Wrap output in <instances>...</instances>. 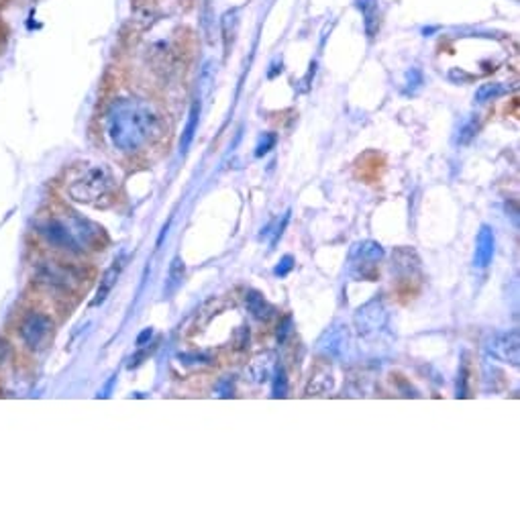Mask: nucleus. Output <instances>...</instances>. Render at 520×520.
I'll return each instance as SVG.
<instances>
[{
  "mask_svg": "<svg viewBox=\"0 0 520 520\" xmlns=\"http://www.w3.org/2000/svg\"><path fill=\"white\" fill-rule=\"evenodd\" d=\"M104 131L116 151L137 154L163 135L166 123L154 104L137 98H120L106 111Z\"/></svg>",
  "mask_w": 520,
  "mask_h": 520,
  "instance_id": "f257e3e1",
  "label": "nucleus"
},
{
  "mask_svg": "<svg viewBox=\"0 0 520 520\" xmlns=\"http://www.w3.org/2000/svg\"><path fill=\"white\" fill-rule=\"evenodd\" d=\"M113 188H115L113 173L109 172L104 166H92L82 175H78L76 180L68 186V194L76 202L92 204V202L100 200L102 196H106Z\"/></svg>",
  "mask_w": 520,
  "mask_h": 520,
  "instance_id": "f03ea898",
  "label": "nucleus"
},
{
  "mask_svg": "<svg viewBox=\"0 0 520 520\" xmlns=\"http://www.w3.org/2000/svg\"><path fill=\"white\" fill-rule=\"evenodd\" d=\"M384 247L378 241H359L349 251L351 259V273L361 280L376 278V264L384 259Z\"/></svg>",
  "mask_w": 520,
  "mask_h": 520,
  "instance_id": "7ed1b4c3",
  "label": "nucleus"
},
{
  "mask_svg": "<svg viewBox=\"0 0 520 520\" xmlns=\"http://www.w3.org/2000/svg\"><path fill=\"white\" fill-rule=\"evenodd\" d=\"M20 339L31 351H41L54 337V321L43 312H31L20 323Z\"/></svg>",
  "mask_w": 520,
  "mask_h": 520,
  "instance_id": "20e7f679",
  "label": "nucleus"
},
{
  "mask_svg": "<svg viewBox=\"0 0 520 520\" xmlns=\"http://www.w3.org/2000/svg\"><path fill=\"white\" fill-rule=\"evenodd\" d=\"M39 282H43L47 288L61 290V292H72L82 282V271L74 266H63L58 261H45L41 264L37 271Z\"/></svg>",
  "mask_w": 520,
  "mask_h": 520,
  "instance_id": "39448f33",
  "label": "nucleus"
},
{
  "mask_svg": "<svg viewBox=\"0 0 520 520\" xmlns=\"http://www.w3.org/2000/svg\"><path fill=\"white\" fill-rule=\"evenodd\" d=\"M485 351L504 364L519 366L520 364V335L519 330H500L494 333L485 341Z\"/></svg>",
  "mask_w": 520,
  "mask_h": 520,
  "instance_id": "423d86ee",
  "label": "nucleus"
},
{
  "mask_svg": "<svg viewBox=\"0 0 520 520\" xmlns=\"http://www.w3.org/2000/svg\"><path fill=\"white\" fill-rule=\"evenodd\" d=\"M39 233H41V237L49 245H54L58 249L74 253V255H80L84 251V247L78 243V239L70 231V227L63 221H59V218H47V221H43L39 225Z\"/></svg>",
  "mask_w": 520,
  "mask_h": 520,
  "instance_id": "0eeeda50",
  "label": "nucleus"
},
{
  "mask_svg": "<svg viewBox=\"0 0 520 520\" xmlns=\"http://www.w3.org/2000/svg\"><path fill=\"white\" fill-rule=\"evenodd\" d=\"M385 327V309L380 298H373L355 312V328L364 339L376 337Z\"/></svg>",
  "mask_w": 520,
  "mask_h": 520,
  "instance_id": "6e6552de",
  "label": "nucleus"
},
{
  "mask_svg": "<svg viewBox=\"0 0 520 520\" xmlns=\"http://www.w3.org/2000/svg\"><path fill=\"white\" fill-rule=\"evenodd\" d=\"M392 270L402 280H412L421 273V257L412 247H398L392 253Z\"/></svg>",
  "mask_w": 520,
  "mask_h": 520,
  "instance_id": "1a4fd4ad",
  "label": "nucleus"
},
{
  "mask_svg": "<svg viewBox=\"0 0 520 520\" xmlns=\"http://www.w3.org/2000/svg\"><path fill=\"white\" fill-rule=\"evenodd\" d=\"M496 253V235L490 225H482L476 239V253H473V264L476 268H488L494 259Z\"/></svg>",
  "mask_w": 520,
  "mask_h": 520,
  "instance_id": "9d476101",
  "label": "nucleus"
},
{
  "mask_svg": "<svg viewBox=\"0 0 520 520\" xmlns=\"http://www.w3.org/2000/svg\"><path fill=\"white\" fill-rule=\"evenodd\" d=\"M68 227H70V231L72 235L78 239V243L84 247V245H97L98 241H100V235H102V229L94 225L92 221H88V218H84V216H80L76 212H72L70 214V221H68Z\"/></svg>",
  "mask_w": 520,
  "mask_h": 520,
  "instance_id": "9b49d317",
  "label": "nucleus"
},
{
  "mask_svg": "<svg viewBox=\"0 0 520 520\" xmlns=\"http://www.w3.org/2000/svg\"><path fill=\"white\" fill-rule=\"evenodd\" d=\"M347 327H333L327 328L323 333V337L318 339V349L327 355V357H339L343 353L347 343Z\"/></svg>",
  "mask_w": 520,
  "mask_h": 520,
  "instance_id": "f8f14e48",
  "label": "nucleus"
},
{
  "mask_svg": "<svg viewBox=\"0 0 520 520\" xmlns=\"http://www.w3.org/2000/svg\"><path fill=\"white\" fill-rule=\"evenodd\" d=\"M245 304H247V310L251 312V316L257 318V321H270V318L276 316L273 304H270L266 300V296L261 292H257V290H249L245 294Z\"/></svg>",
  "mask_w": 520,
  "mask_h": 520,
  "instance_id": "ddd939ff",
  "label": "nucleus"
},
{
  "mask_svg": "<svg viewBox=\"0 0 520 520\" xmlns=\"http://www.w3.org/2000/svg\"><path fill=\"white\" fill-rule=\"evenodd\" d=\"M333 384H335V380H333L330 367L318 366L312 373H310L309 385H307V394H309V396H323V394H327V392L333 390Z\"/></svg>",
  "mask_w": 520,
  "mask_h": 520,
  "instance_id": "4468645a",
  "label": "nucleus"
},
{
  "mask_svg": "<svg viewBox=\"0 0 520 520\" xmlns=\"http://www.w3.org/2000/svg\"><path fill=\"white\" fill-rule=\"evenodd\" d=\"M120 270H123V261L118 259L115 261L109 270L104 271V276H102V280H100V286L97 290V296H94V300H92V307H98V304H102L104 300H106V296L111 294V290L115 288L116 280H118V276H120Z\"/></svg>",
  "mask_w": 520,
  "mask_h": 520,
  "instance_id": "2eb2a0df",
  "label": "nucleus"
},
{
  "mask_svg": "<svg viewBox=\"0 0 520 520\" xmlns=\"http://www.w3.org/2000/svg\"><path fill=\"white\" fill-rule=\"evenodd\" d=\"M198 120H200V102L196 100L190 109V115H188V123H186V129L182 133V139H180V151L186 154L192 145L194 137H196V131H198Z\"/></svg>",
  "mask_w": 520,
  "mask_h": 520,
  "instance_id": "dca6fc26",
  "label": "nucleus"
},
{
  "mask_svg": "<svg viewBox=\"0 0 520 520\" xmlns=\"http://www.w3.org/2000/svg\"><path fill=\"white\" fill-rule=\"evenodd\" d=\"M273 371V355L271 353H264L259 357L253 359L251 364V373L255 376L257 382H266Z\"/></svg>",
  "mask_w": 520,
  "mask_h": 520,
  "instance_id": "f3484780",
  "label": "nucleus"
},
{
  "mask_svg": "<svg viewBox=\"0 0 520 520\" xmlns=\"http://www.w3.org/2000/svg\"><path fill=\"white\" fill-rule=\"evenodd\" d=\"M271 396L273 398H286L288 396V373L284 366H276L271 371Z\"/></svg>",
  "mask_w": 520,
  "mask_h": 520,
  "instance_id": "a211bd4d",
  "label": "nucleus"
},
{
  "mask_svg": "<svg viewBox=\"0 0 520 520\" xmlns=\"http://www.w3.org/2000/svg\"><path fill=\"white\" fill-rule=\"evenodd\" d=\"M184 273H186L184 261L180 257H173L172 264H170V280H168V286H166V294H172V292H175V290L182 286Z\"/></svg>",
  "mask_w": 520,
  "mask_h": 520,
  "instance_id": "6ab92c4d",
  "label": "nucleus"
},
{
  "mask_svg": "<svg viewBox=\"0 0 520 520\" xmlns=\"http://www.w3.org/2000/svg\"><path fill=\"white\" fill-rule=\"evenodd\" d=\"M504 86L502 84H483L480 86V90H478V102H485V100H492V98H498L500 94H504Z\"/></svg>",
  "mask_w": 520,
  "mask_h": 520,
  "instance_id": "aec40b11",
  "label": "nucleus"
},
{
  "mask_svg": "<svg viewBox=\"0 0 520 520\" xmlns=\"http://www.w3.org/2000/svg\"><path fill=\"white\" fill-rule=\"evenodd\" d=\"M478 129H480V123H478L476 118H471L469 123H465V125L462 127V131H459V145H467V143H471V139L476 137Z\"/></svg>",
  "mask_w": 520,
  "mask_h": 520,
  "instance_id": "412c9836",
  "label": "nucleus"
},
{
  "mask_svg": "<svg viewBox=\"0 0 520 520\" xmlns=\"http://www.w3.org/2000/svg\"><path fill=\"white\" fill-rule=\"evenodd\" d=\"M276 135L273 133H268V135H264V139L257 143V147H255V157H261V155H266L268 151H270L271 147L276 145Z\"/></svg>",
  "mask_w": 520,
  "mask_h": 520,
  "instance_id": "4be33fe9",
  "label": "nucleus"
},
{
  "mask_svg": "<svg viewBox=\"0 0 520 520\" xmlns=\"http://www.w3.org/2000/svg\"><path fill=\"white\" fill-rule=\"evenodd\" d=\"M292 268H294V257H292V255H284V257L280 259V264L276 266L273 273L280 276V278H284V276H288L290 271H292Z\"/></svg>",
  "mask_w": 520,
  "mask_h": 520,
  "instance_id": "5701e85b",
  "label": "nucleus"
},
{
  "mask_svg": "<svg viewBox=\"0 0 520 520\" xmlns=\"http://www.w3.org/2000/svg\"><path fill=\"white\" fill-rule=\"evenodd\" d=\"M247 345H249V330L245 327H241L237 330V349L241 351V349H245Z\"/></svg>",
  "mask_w": 520,
  "mask_h": 520,
  "instance_id": "b1692460",
  "label": "nucleus"
},
{
  "mask_svg": "<svg viewBox=\"0 0 520 520\" xmlns=\"http://www.w3.org/2000/svg\"><path fill=\"white\" fill-rule=\"evenodd\" d=\"M290 327H292V318L286 316V318L282 321V325H280V330H278V339H280V343H284V341H286V337H288V333H290Z\"/></svg>",
  "mask_w": 520,
  "mask_h": 520,
  "instance_id": "393cba45",
  "label": "nucleus"
},
{
  "mask_svg": "<svg viewBox=\"0 0 520 520\" xmlns=\"http://www.w3.org/2000/svg\"><path fill=\"white\" fill-rule=\"evenodd\" d=\"M288 221H290V212H286V214H284V218H282V223L278 225V229H276V233H273V239H271V247H273V245L278 243V239L282 237V233H284V229H286Z\"/></svg>",
  "mask_w": 520,
  "mask_h": 520,
  "instance_id": "a878e982",
  "label": "nucleus"
},
{
  "mask_svg": "<svg viewBox=\"0 0 520 520\" xmlns=\"http://www.w3.org/2000/svg\"><path fill=\"white\" fill-rule=\"evenodd\" d=\"M216 390H218V394L223 398H229V396H233V382L231 380H223L221 384L216 385Z\"/></svg>",
  "mask_w": 520,
  "mask_h": 520,
  "instance_id": "bb28decb",
  "label": "nucleus"
},
{
  "mask_svg": "<svg viewBox=\"0 0 520 520\" xmlns=\"http://www.w3.org/2000/svg\"><path fill=\"white\" fill-rule=\"evenodd\" d=\"M151 337H154V328H145V330L137 337V345L143 347L147 341H149V339H151Z\"/></svg>",
  "mask_w": 520,
  "mask_h": 520,
  "instance_id": "cd10ccee",
  "label": "nucleus"
}]
</instances>
